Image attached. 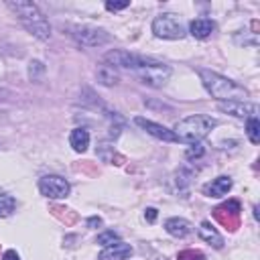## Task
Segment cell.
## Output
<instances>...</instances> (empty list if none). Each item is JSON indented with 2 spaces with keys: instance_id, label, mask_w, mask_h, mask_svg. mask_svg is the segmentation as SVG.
<instances>
[{
  "instance_id": "6da1fadb",
  "label": "cell",
  "mask_w": 260,
  "mask_h": 260,
  "mask_svg": "<svg viewBox=\"0 0 260 260\" xmlns=\"http://www.w3.org/2000/svg\"><path fill=\"white\" fill-rule=\"evenodd\" d=\"M201 77L203 87L211 93V98L219 100V102H248V89L236 81H232L230 77H223L215 71L209 69H199L197 71Z\"/></svg>"
},
{
  "instance_id": "7a4b0ae2",
  "label": "cell",
  "mask_w": 260,
  "mask_h": 260,
  "mask_svg": "<svg viewBox=\"0 0 260 260\" xmlns=\"http://www.w3.org/2000/svg\"><path fill=\"white\" fill-rule=\"evenodd\" d=\"M8 8L16 12L18 20L24 24V28L35 35L37 39L41 41H47L51 37V26L45 18V14L39 10V6L35 2H22V0H16V2H8Z\"/></svg>"
},
{
  "instance_id": "3957f363",
  "label": "cell",
  "mask_w": 260,
  "mask_h": 260,
  "mask_svg": "<svg viewBox=\"0 0 260 260\" xmlns=\"http://www.w3.org/2000/svg\"><path fill=\"white\" fill-rule=\"evenodd\" d=\"M215 120L211 116H203V114H193V116H187L183 120H179L173 128L177 140L181 142H187V144H193V142H199L203 140L213 128H215Z\"/></svg>"
},
{
  "instance_id": "277c9868",
  "label": "cell",
  "mask_w": 260,
  "mask_h": 260,
  "mask_svg": "<svg viewBox=\"0 0 260 260\" xmlns=\"http://www.w3.org/2000/svg\"><path fill=\"white\" fill-rule=\"evenodd\" d=\"M134 75L144 83V85H150V87H162L167 83V79L171 77V67L160 63V61H154V59H148L144 57L142 63L134 69Z\"/></svg>"
},
{
  "instance_id": "5b68a950",
  "label": "cell",
  "mask_w": 260,
  "mask_h": 260,
  "mask_svg": "<svg viewBox=\"0 0 260 260\" xmlns=\"http://www.w3.org/2000/svg\"><path fill=\"white\" fill-rule=\"evenodd\" d=\"M152 32L158 39H171V41L185 37V28H183L181 20L171 12H162L152 20Z\"/></svg>"
},
{
  "instance_id": "8992f818",
  "label": "cell",
  "mask_w": 260,
  "mask_h": 260,
  "mask_svg": "<svg viewBox=\"0 0 260 260\" xmlns=\"http://www.w3.org/2000/svg\"><path fill=\"white\" fill-rule=\"evenodd\" d=\"M73 39L81 45V47H87V49H93V47H102L106 43H110V35L108 30L104 28H98V26H75L73 28Z\"/></svg>"
},
{
  "instance_id": "52a82bcc",
  "label": "cell",
  "mask_w": 260,
  "mask_h": 260,
  "mask_svg": "<svg viewBox=\"0 0 260 260\" xmlns=\"http://www.w3.org/2000/svg\"><path fill=\"white\" fill-rule=\"evenodd\" d=\"M39 191L49 199H63L69 195V183L59 175H45L39 179Z\"/></svg>"
},
{
  "instance_id": "ba28073f",
  "label": "cell",
  "mask_w": 260,
  "mask_h": 260,
  "mask_svg": "<svg viewBox=\"0 0 260 260\" xmlns=\"http://www.w3.org/2000/svg\"><path fill=\"white\" fill-rule=\"evenodd\" d=\"M106 63L108 65H112V67H122V69H130V71H134L140 63H142V59L144 57H140V55H134V53H128V51H120V49H114V51H110V53H106Z\"/></svg>"
},
{
  "instance_id": "9c48e42d",
  "label": "cell",
  "mask_w": 260,
  "mask_h": 260,
  "mask_svg": "<svg viewBox=\"0 0 260 260\" xmlns=\"http://www.w3.org/2000/svg\"><path fill=\"white\" fill-rule=\"evenodd\" d=\"M134 124L136 126H140L142 130H146L148 134H152L154 138H158V140H165V142H177V136H175V132L173 130H169L167 126H162V124H156V122H152V120H146V118H134Z\"/></svg>"
},
{
  "instance_id": "30bf717a",
  "label": "cell",
  "mask_w": 260,
  "mask_h": 260,
  "mask_svg": "<svg viewBox=\"0 0 260 260\" xmlns=\"http://www.w3.org/2000/svg\"><path fill=\"white\" fill-rule=\"evenodd\" d=\"M217 108L223 114H230L236 118H252V116H256V110H258L250 102H219Z\"/></svg>"
},
{
  "instance_id": "8fae6325",
  "label": "cell",
  "mask_w": 260,
  "mask_h": 260,
  "mask_svg": "<svg viewBox=\"0 0 260 260\" xmlns=\"http://www.w3.org/2000/svg\"><path fill=\"white\" fill-rule=\"evenodd\" d=\"M130 254H132V246L118 240V242H114L112 246H106V248L100 252L98 260H126Z\"/></svg>"
},
{
  "instance_id": "7c38bea8",
  "label": "cell",
  "mask_w": 260,
  "mask_h": 260,
  "mask_svg": "<svg viewBox=\"0 0 260 260\" xmlns=\"http://www.w3.org/2000/svg\"><path fill=\"white\" fill-rule=\"evenodd\" d=\"M232 185H234L232 179L225 177V175H221V177L213 179L211 183H205L203 185V193L207 197H223V195H228V191L232 189Z\"/></svg>"
},
{
  "instance_id": "4fadbf2b",
  "label": "cell",
  "mask_w": 260,
  "mask_h": 260,
  "mask_svg": "<svg viewBox=\"0 0 260 260\" xmlns=\"http://www.w3.org/2000/svg\"><path fill=\"white\" fill-rule=\"evenodd\" d=\"M213 30H215V22L211 18L201 16V18H195L189 22V32L195 39H207V37H211Z\"/></svg>"
},
{
  "instance_id": "5bb4252c",
  "label": "cell",
  "mask_w": 260,
  "mask_h": 260,
  "mask_svg": "<svg viewBox=\"0 0 260 260\" xmlns=\"http://www.w3.org/2000/svg\"><path fill=\"white\" fill-rule=\"evenodd\" d=\"M197 234H199V238L203 240V242H207L209 246H213V248H223V238L219 236V232L209 223V221H201L199 223V228H197Z\"/></svg>"
},
{
  "instance_id": "9a60e30c",
  "label": "cell",
  "mask_w": 260,
  "mask_h": 260,
  "mask_svg": "<svg viewBox=\"0 0 260 260\" xmlns=\"http://www.w3.org/2000/svg\"><path fill=\"white\" fill-rule=\"evenodd\" d=\"M165 230L175 238H187L193 232V225L183 217H171L165 221Z\"/></svg>"
},
{
  "instance_id": "2e32d148",
  "label": "cell",
  "mask_w": 260,
  "mask_h": 260,
  "mask_svg": "<svg viewBox=\"0 0 260 260\" xmlns=\"http://www.w3.org/2000/svg\"><path fill=\"white\" fill-rule=\"evenodd\" d=\"M69 144L75 152H85L89 146V132L85 128H73L69 134Z\"/></svg>"
},
{
  "instance_id": "e0dca14e",
  "label": "cell",
  "mask_w": 260,
  "mask_h": 260,
  "mask_svg": "<svg viewBox=\"0 0 260 260\" xmlns=\"http://www.w3.org/2000/svg\"><path fill=\"white\" fill-rule=\"evenodd\" d=\"M95 75H98V81L100 83H104V85H116L118 83V73H116V69L112 67V65H108V63H102V65H98V69H95Z\"/></svg>"
},
{
  "instance_id": "ac0fdd59",
  "label": "cell",
  "mask_w": 260,
  "mask_h": 260,
  "mask_svg": "<svg viewBox=\"0 0 260 260\" xmlns=\"http://www.w3.org/2000/svg\"><path fill=\"white\" fill-rule=\"evenodd\" d=\"M246 134H248V138H250V142H252V144H258V142H260V122H258V118H256V116L248 118Z\"/></svg>"
},
{
  "instance_id": "d6986e66",
  "label": "cell",
  "mask_w": 260,
  "mask_h": 260,
  "mask_svg": "<svg viewBox=\"0 0 260 260\" xmlns=\"http://www.w3.org/2000/svg\"><path fill=\"white\" fill-rule=\"evenodd\" d=\"M16 207V201L12 195H6V193H0V217H6L14 211Z\"/></svg>"
},
{
  "instance_id": "ffe728a7",
  "label": "cell",
  "mask_w": 260,
  "mask_h": 260,
  "mask_svg": "<svg viewBox=\"0 0 260 260\" xmlns=\"http://www.w3.org/2000/svg\"><path fill=\"white\" fill-rule=\"evenodd\" d=\"M43 73H45V65H43L41 61H30V63H28V77H30L32 81H41Z\"/></svg>"
},
{
  "instance_id": "44dd1931",
  "label": "cell",
  "mask_w": 260,
  "mask_h": 260,
  "mask_svg": "<svg viewBox=\"0 0 260 260\" xmlns=\"http://www.w3.org/2000/svg\"><path fill=\"white\" fill-rule=\"evenodd\" d=\"M203 152H205L203 144H201V142H193V144H189V148H187L185 156H187L189 160H193V158H201V156H203Z\"/></svg>"
},
{
  "instance_id": "7402d4cb",
  "label": "cell",
  "mask_w": 260,
  "mask_h": 260,
  "mask_svg": "<svg viewBox=\"0 0 260 260\" xmlns=\"http://www.w3.org/2000/svg\"><path fill=\"white\" fill-rule=\"evenodd\" d=\"M118 240H120V236H118L116 232H112V230H110V232H104V234L98 236V244H102L104 248H106V246H112V244L118 242Z\"/></svg>"
},
{
  "instance_id": "603a6c76",
  "label": "cell",
  "mask_w": 260,
  "mask_h": 260,
  "mask_svg": "<svg viewBox=\"0 0 260 260\" xmlns=\"http://www.w3.org/2000/svg\"><path fill=\"white\" fill-rule=\"evenodd\" d=\"M128 4H130L128 0H122V2H112V0H108V2H106V8H108V10H112V12H116V10L126 8Z\"/></svg>"
},
{
  "instance_id": "cb8c5ba5",
  "label": "cell",
  "mask_w": 260,
  "mask_h": 260,
  "mask_svg": "<svg viewBox=\"0 0 260 260\" xmlns=\"http://www.w3.org/2000/svg\"><path fill=\"white\" fill-rule=\"evenodd\" d=\"M156 215H158V211L154 209V207H146V211H144V217H146V221H154L156 219Z\"/></svg>"
},
{
  "instance_id": "d4e9b609",
  "label": "cell",
  "mask_w": 260,
  "mask_h": 260,
  "mask_svg": "<svg viewBox=\"0 0 260 260\" xmlns=\"http://www.w3.org/2000/svg\"><path fill=\"white\" fill-rule=\"evenodd\" d=\"M2 260H20V256L16 254V250H6L4 256H2Z\"/></svg>"
},
{
  "instance_id": "484cf974",
  "label": "cell",
  "mask_w": 260,
  "mask_h": 260,
  "mask_svg": "<svg viewBox=\"0 0 260 260\" xmlns=\"http://www.w3.org/2000/svg\"><path fill=\"white\" fill-rule=\"evenodd\" d=\"M87 225H89V228H98V225H102V217H95V215L89 217V219H87Z\"/></svg>"
},
{
  "instance_id": "4316f807",
  "label": "cell",
  "mask_w": 260,
  "mask_h": 260,
  "mask_svg": "<svg viewBox=\"0 0 260 260\" xmlns=\"http://www.w3.org/2000/svg\"><path fill=\"white\" fill-rule=\"evenodd\" d=\"M158 260H165V258H158Z\"/></svg>"
}]
</instances>
